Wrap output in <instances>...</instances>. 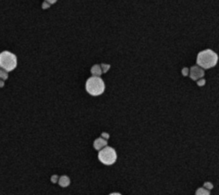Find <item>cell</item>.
Segmentation results:
<instances>
[{
  "mask_svg": "<svg viewBox=\"0 0 219 195\" xmlns=\"http://www.w3.org/2000/svg\"><path fill=\"white\" fill-rule=\"evenodd\" d=\"M204 187H206V189H208V190H210V189L213 188V185H212V183L210 182H205V183H204Z\"/></svg>",
  "mask_w": 219,
  "mask_h": 195,
  "instance_id": "cell-12",
  "label": "cell"
},
{
  "mask_svg": "<svg viewBox=\"0 0 219 195\" xmlns=\"http://www.w3.org/2000/svg\"><path fill=\"white\" fill-rule=\"evenodd\" d=\"M196 194H203V195H209L210 194V192L208 191V189H206V187L204 188V187H200V188H199L196 192Z\"/></svg>",
  "mask_w": 219,
  "mask_h": 195,
  "instance_id": "cell-9",
  "label": "cell"
},
{
  "mask_svg": "<svg viewBox=\"0 0 219 195\" xmlns=\"http://www.w3.org/2000/svg\"><path fill=\"white\" fill-rule=\"evenodd\" d=\"M100 67H101V69H102V72L104 73H105V72H107V71L111 68V65H109V64H104V63H102L101 65H100Z\"/></svg>",
  "mask_w": 219,
  "mask_h": 195,
  "instance_id": "cell-11",
  "label": "cell"
},
{
  "mask_svg": "<svg viewBox=\"0 0 219 195\" xmlns=\"http://www.w3.org/2000/svg\"><path fill=\"white\" fill-rule=\"evenodd\" d=\"M116 159V152L111 146H104L98 153V160L105 165H111L115 164Z\"/></svg>",
  "mask_w": 219,
  "mask_h": 195,
  "instance_id": "cell-4",
  "label": "cell"
},
{
  "mask_svg": "<svg viewBox=\"0 0 219 195\" xmlns=\"http://www.w3.org/2000/svg\"><path fill=\"white\" fill-rule=\"evenodd\" d=\"M57 1H58V0H45V2H47L50 5H53Z\"/></svg>",
  "mask_w": 219,
  "mask_h": 195,
  "instance_id": "cell-18",
  "label": "cell"
},
{
  "mask_svg": "<svg viewBox=\"0 0 219 195\" xmlns=\"http://www.w3.org/2000/svg\"><path fill=\"white\" fill-rule=\"evenodd\" d=\"M105 85L103 79L98 76H93L87 80L86 89L87 93L93 96H98L104 93Z\"/></svg>",
  "mask_w": 219,
  "mask_h": 195,
  "instance_id": "cell-2",
  "label": "cell"
},
{
  "mask_svg": "<svg viewBox=\"0 0 219 195\" xmlns=\"http://www.w3.org/2000/svg\"><path fill=\"white\" fill-rule=\"evenodd\" d=\"M198 80H199V81L197 82V84H198L199 86H204V85L206 84V79H203L201 78V79H198Z\"/></svg>",
  "mask_w": 219,
  "mask_h": 195,
  "instance_id": "cell-13",
  "label": "cell"
},
{
  "mask_svg": "<svg viewBox=\"0 0 219 195\" xmlns=\"http://www.w3.org/2000/svg\"><path fill=\"white\" fill-rule=\"evenodd\" d=\"M50 4H48L47 2H44L43 4H42V8L43 9H48V8H50Z\"/></svg>",
  "mask_w": 219,
  "mask_h": 195,
  "instance_id": "cell-16",
  "label": "cell"
},
{
  "mask_svg": "<svg viewBox=\"0 0 219 195\" xmlns=\"http://www.w3.org/2000/svg\"><path fill=\"white\" fill-rule=\"evenodd\" d=\"M105 146H107V141L103 137L96 139L94 142V146L96 150H100Z\"/></svg>",
  "mask_w": 219,
  "mask_h": 195,
  "instance_id": "cell-6",
  "label": "cell"
},
{
  "mask_svg": "<svg viewBox=\"0 0 219 195\" xmlns=\"http://www.w3.org/2000/svg\"><path fill=\"white\" fill-rule=\"evenodd\" d=\"M182 75L183 76H188V72H189V70H188V67H184L183 69H182Z\"/></svg>",
  "mask_w": 219,
  "mask_h": 195,
  "instance_id": "cell-14",
  "label": "cell"
},
{
  "mask_svg": "<svg viewBox=\"0 0 219 195\" xmlns=\"http://www.w3.org/2000/svg\"><path fill=\"white\" fill-rule=\"evenodd\" d=\"M204 75H205V71L200 66H193V67H191V69H190V75L189 76H190V78L193 80L196 81V80L203 78Z\"/></svg>",
  "mask_w": 219,
  "mask_h": 195,
  "instance_id": "cell-5",
  "label": "cell"
},
{
  "mask_svg": "<svg viewBox=\"0 0 219 195\" xmlns=\"http://www.w3.org/2000/svg\"><path fill=\"white\" fill-rule=\"evenodd\" d=\"M51 182H52V183H56V182H58V177L57 176V175H54V176H52V177H51Z\"/></svg>",
  "mask_w": 219,
  "mask_h": 195,
  "instance_id": "cell-15",
  "label": "cell"
},
{
  "mask_svg": "<svg viewBox=\"0 0 219 195\" xmlns=\"http://www.w3.org/2000/svg\"><path fill=\"white\" fill-rule=\"evenodd\" d=\"M101 136H102L104 139H108V138L110 137V135L108 133H105V132H103V133L101 134Z\"/></svg>",
  "mask_w": 219,
  "mask_h": 195,
  "instance_id": "cell-17",
  "label": "cell"
},
{
  "mask_svg": "<svg viewBox=\"0 0 219 195\" xmlns=\"http://www.w3.org/2000/svg\"><path fill=\"white\" fill-rule=\"evenodd\" d=\"M197 64L203 69H210L215 67L217 62V55L211 49H206L198 54Z\"/></svg>",
  "mask_w": 219,
  "mask_h": 195,
  "instance_id": "cell-1",
  "label": "cell"
},
{
  "mask_svg": "<svg viewBox=\"0 0 219 195\" xmlns=\"http://www.w3.org/2000/svg\"><path fill=\"white\" fill-rule=\"evenodd\" d=\"M17 66V58L9 51H3L0 53V67L6 72H11Z\"/></svg>",
  "mask_w": 219,
  "mask_h": 195,
  "instance_id": "cell-3",
  "label": "cell"
},
{
  "mask_svg": "<svg viewBox=\"0 0 219 195\" xmlns=\"http://www.w3.org/2000/svg\"><path fill=\"white\" fill-rule=\"evenodd\" d=\"M91 73L94 76H98V77L101 75L103 72H102V69H101L100 65H98V64L94 65L91 68Z\"/></svg>",
  "mask_w": 219,
  "mask_h": 195,
  "instance_id": "cell-7",
  "label": "cell"
},
{
  "mask_svg": "<svg viewBox=\"0 0 219 195\" xmlns=\"http://www.w3.org/2000/svg\"><path fill=\"white\" fill-rule=\"evenodd\" d=\"M58 183H59V185L61 187H66L69 186V184H70V180H69V178L67 176H63V177H60L59 181H58Z\"/></svg>",
  "mask_w": 219,
  "mask_h": 195,
  "instance_id": "cell-8",
  "label": "cell"
},
{
  "mask_svg": "<svg viewBox=\"0 0 219 195\" xmlns=\"http://www.w3.org/2000/svg\"><path fill=\"white\" fill-rule=\"evenodd\" d=\"M5 85V83H4V81L3 80H0V87H3Z\"/></svg>",
  "mask_w": 219,
  "mask_h": 195,
  "instance_id": "cell-19",
  "label": "cell"
},
{
  "mask_svg": "<svg viewBox=\"0 0 219 195\" xmlns=\"http://www.w3.org/2000/svg\"><path fill=\"white\" fill-rule=\"evenodd\" d=\"M0 79L3 80H6L8 79V73L7 72L0 67Z\"/></svg>",
  "mask_w": 219,
  "mask_h": 195,
  "instance_id": "cell-10",
  "label": "cell"
}]
</instances>
